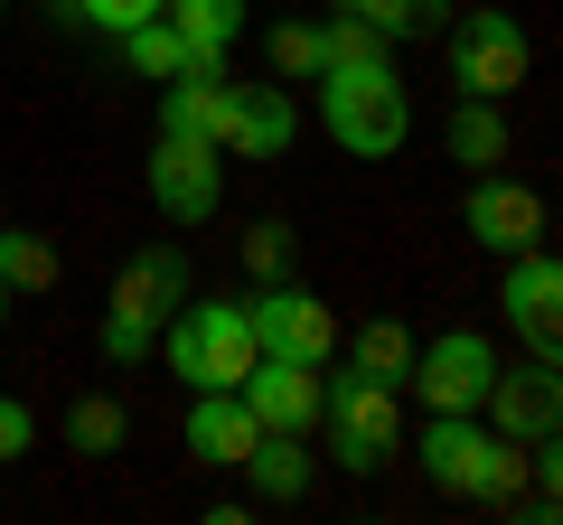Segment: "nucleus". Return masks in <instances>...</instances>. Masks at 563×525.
Listing matches in <instances>:
<instances>
[{
    "instance_id": "1",
    "label": "nucleus",
    "mask_w": 563,
    "mask_h": 525,
    "mask_svg": "<svg viewBox=\"0 0 563 525\" xmlns=\"http://www.w3.org/2000/svg\"><path fill=\"white\" fill-rule=\"evenodd\" d=\"M413 460H422V479L442 488V498H470V506H498V498L526 488V442H507L479 413H432V423L413 432Z\"/></svg>"
},
{
    "instance_id": "2",
    "label": "nucleus",
    "mask_w": 563,
    "mask_h": 525,
    "mask_svg": "<svg viewBox=\"0 0 563 525\" xmlns=\"http://www.w3.org/2000/svg\"><path fill=\"white\" fill-rule=\"evenodd\" d=\"M320 132L347 160H395L404 132H413V103H404V85H395V57L385 66H329L320 76Z\"/></svg>"
},
{
    "instance_id": "3",
    "label": "nucleus",
    "mask_w": 563,
    "mask_h": 525,
    "mask_svg": "<svg viewBox=\"0 0 563 525\" xmlns=\"http://www.w3.org/2000/svg\"><path fill=\"white\" fill-rule=\"evenodd\" d=\"M320 432H329V460H339L347 479L385 469L404 450V384H376V376H357V366L320 376Z\"/></svg>"
},
{
    "instance_id": "4",
    "label": "nucleus",
    "mask_w": 563,
    "mask_h": 525,
    "mask_svg": "<svg viewBox=\"0 0 563 525\" xmlns=\"http://www.w3.org/2000/svg\"><path fill=\"white\" fill-rule=\"evenodd\" d=\"M179 301H188V254H179V244L132 254V262H122V282H113V301H103V357L141 366L151 347H161V328H169Z\"/></svg>"
},
{
    "instance_id": "5",
    "label": "nucleus",
    "mask_w": 563,
    "mask_h": 525,
    "mask_svg": "<svg viewBox=\"0 0 563 525\" xmlns=\"http://www.w3.org/2000/svg\"><path fill=\"white\" fill-rule=\"evenodd\" d=\"M161 338H169V376L198 384V394H207V384H244V366L263 357V347H254V320H244V301H188Z\"/></svg>"
},
{
    "instance_id": "6",
    "label": "nucleus",
    "mask_w": 563,
    "mask_h": 525,
    "mask_svg": "<svg viewBox=\"0 0 563 525\" xmlns=\"http://www.w3.org/2000/svg\"><path fill=\"white\" fill-rule=\"evenodd\" d=\"M526 20L517 10H461L451 20V85L461 94H479V103H507L526 85Z\"/></svg>"
},
{
    "instance_id": "7",
    "label": "nucleus",
    "mask_w": 563,
    "mask_h": 525,
    "mask_svg": "<svg viewBox=\"0 0 563 525\" xmlns=\"http://www.w3.org/2000/svg\"><path fill=\"white\" fill-rule=\"evenodd\" d=\"M422 394V413H479L488 384H498V347L479 338V328H442V338L413 347V376H404Z\"/></svg>"
},
{
    "instance_id": "8",
    "label": "nucleus",
    "mask_w": 563,
    "mask_h": 525,
    "mask_svg": "<svg viewBox=\"0 0 563 525\" xmlns=\"http://www.w3.org/2000/svg\"><path fill=\"white\" fill-rule=\"evenodd\" d=\"M498 310H507V328L526 338V357L563 366V254H544V244H526V254H507Z\"/></svg>"
},
{
    "instance_id": "9",
    "label": "nucleus",
    "mask_w": 563,
    "mask_h": 525,
    "mask_svg": "<svg viewBox=\"0 0 563 525\" xmlns=\"http://www.w3.org/2000/svg\"><path fill=\"white\" fill-rule=\"evenodd\" d=\"M244 320H254L263 357L329 366V347H339V310H329L320 291H301V282H263V301H244Z\"/></svg>"
},
{
    "instance_id": "10",
    "label": "nucleus",
    "mask_w": 563,
    "mask_h": 525,
    "mask_svg": "<svg viewBox=\"0 0 563 525\" xmlns=\"http://www.w3.org/2000/svg\"><path fill=\"white\" fill-rule=\"evenodd\" d=\"M217 198H225V150L161 132V150H151V206H161L169 225H207Z\"/></svg>"
},
{
    "instance_id": "11",
    "label": "nucleus",
    "mask_w": 563,
    "mask_h": 525,
    "mask_svg": "<svg viewBox=\"0 0 563 525\" xmlns=\"http://www.w3.org/2000/svg\"><path fill=\"white\" fill-rule=\"evenodd\" d=\"M461 225H470V244L479 254H526V244H544V198L536 188H517L507 169H479L470 179V206H461Z\"/></svg>"
},
{
    "instance_id": "12",
    "label": "nucleus",
    "mask_w": 563,
    "mask_h": 525,
    "mask_svg": "<svg viewBox=\"0 0 563 525\" xmlns=\"http://www.w3.org/2000/svg\"><path fill=\"white\" fill-rule=\"evenodd\" d=\"M479 423H498L507 442H544V432L563 423V366L526 357V366H498V384H488Z\"/></svg>"
},
{
    "instance_id": "13",
    "label": "nucleus",
    "mask_w": 563,
    "mask_h": 525,
    "mask_svg": "<svg viewBox=\"0 0 563 525\" xmlns=\"http://www.w3.org/2000/svg\"><path fill=\"white\" fill-rule=\"evenodd\" d=\"M235 394L254 404L263 432H310L320 423V366H301V357H254Z\"/></svg>"
},
{
    "instance_id": "14",
    "label": "nucleus",
    "mask_w": 563,
    "mask_h": 525,
    "mask_svg": "<svg viewBox=\"0 0 563 525\" xmlns=\"http://www.w3.org/2000/svg\"><path fill=\"white\" fill-rule=\"evenodd\" d=\"M263 442V423H254V404H244L235 384H207L198 404H188V460H207V469H244V450Z\"/></svg>"
},
{
    "instance_id": "15",
    "label": "nucleus",
    "mask_w": 563,
    "mask_h": 525,
    "mask_svg": "<svg viewBox=\"0 0 563 525\" xmlns=\"http://www.w3.org/2000/svg\"><path fill=\"white\" fill-rule=\"evenodd\" d=\"M235 94H244V85H225V66H207V76H169V94H161V132H179V142H217V150H225Z\"/></svg>"
},
{
    "instance_id": "16",
    "label": "nucleus",
    "mask_w": 563,
    "mask_h": 525,
    "mask_svg": "<svg viewBox=\"0 0 563 525\" xmlns=\"http://www.w3.org/2000/svg\"><path fill=\"white\" fill-rule=\"evenodd\" d=\"M291 132H301L291 94H282V85H244V94H235V122H225V160H282Z\"/></svg>"
},
{
    "instance_id": "17",
    "label": "nucleus",
    "mask_w": 563,
    "mask_h": 525,
    "mask_svg": "<svg viewBox=\"0 0 563 525\" xmlns=\"http://www.w3.org/2000/svg\"><path fill=\"white\" fill-rule=\"evenodd\" d=\"M310 479H320V460H310L301 432H263V442L244 450V488H254V498H273V506L310 498Z\"/></svg>"
},
{
    "instance_id": "18",
    "label": "nucleus",
    "mask_w": 563,
    "mask_h": 525,
    "mask_svg": "<svg viewBox=\"0 0 563 525\" xmlns=\"http://www.w3.org/2000/svg\"><path fill=\"white\" fill-rule=\"evenodd\" d=\"M122 66H132V76H151V85H169V76H207V66H225V57H207V47H188L179 29H169V10H161V20L122 29Z\"/></svg>"
},
{
    "instance_id": "19",
    "label": "nucleus",
    "mask_w": 563,
    "mask_h": 525,
    "mask_svg": "<svg viewBox=\"0 0 563 525\" xmlns=\"http://www.w3.org/2000/svg\"><path fill=\"white\" fill-rule=\"evenodd\" d=\"M442 142H451V160L479 179V169L507 160V113H498V103H479V94H461V103H451V132H442Z\"/></svg>"
},
{
    "instance_id": "20",
    "label": "nucleus",
    "mask_w": 563,
    "mask_h": 525,
    "mask_svg": "<svg viewBox=\"0 0 563 525\" xmlns=\"http://www.w3.org/2000/svg\"><path fill=\"white\" fill-rule=\"evenodd\" d=\"M413 328H404V320H366L357 328V338H347V366H357V376H376V384H404V376H413Z\"/></svg>"
},
{
    "instance_id": "21",
    "label": "nucleus",
    "mask_w": 563,
    "mask_h": 525,
    "mask_svg": "<svg viewBox=\"0 0 563 525\" xmlns=\"http://www.w3.org/2000/svg\"><path fill=\"white\" fill-rule=\"evenodd\" d=\"M169 29L188 47H207V57H225L244 38V0H169Z\"/></svg>"
},
{
    "instance_id": "22",
    "label": "nucleus",
    "mask_w": 563,
    "mask_h": 525,
    "mask_svg": "<svg viewBox=\"0 0 563 525\" xmlns=\"http://www.w3.org/2000/svg\"><path fill=\"white\" fill-rule=\"evenodd\" d=\"M122 432H132V413H122L113 394H85V404L66 413V442H76L85 460H113V450H122Z\"/></svg>"
},
{
    "instance_id": "23",
    "label": "nucleus",
    "mask_w": 563,
    "mask_h": 525,
    "mask_svg": "<svg viewBox=\"0 0 563 525\" xmlns=\"http://www.w3.org/2000/svg\"><path fill=\"white\" fill-rule=\"evenodd\" d=\"M263 47H273V76H282V85H320V76H329V57H320V29H310V20H282Z\"/></svg>"
},
{
    "instance_id": "24",
    "label": "nucleus",
    "mask_w": 563,
    "mask_h": 525,
    "mask_svg": "<svg viewBox=\"0 0 563 525\" xmlns=\"http://www.w3.org/2000/svg\"><path fill=\"white\" fill-rule=\"evenodd\" d=\"M0 282H10V291H47V282H57V244L0 225Z\"/></svg>"
},
{
    "instance_id": "25",
    "label": "nucleus",
    "mask_w": 563,
    "mask_h": 525,
    "mask_svg": "<svg viewBox=\"0 0 563 525\" xmlns=\"http://www.w3.org/2000/svg\"><path fill=\"white\" fill-rule=\"evenodd\" d=\"M320 57L329 66H385V29H366L357 10H329L320 20Z\"/></svg>"
},
{
    "instance_id": "26",
    "label": "nucleus",
    "mask_w": 563,
    "mask_h": 525,
    "mask_svg": "<svg viewBox=\"0 0 563 525\" xmlns=\"http://www.w3.org/2000/svg\"><path fill=\"white\" fill-rule=\"evenodd\" d=\"M357 20L385 29V38H422V29H442V20H451V0H366Z\"/></svg>"
},
{
    "instance_id": "27",
    "label": "nucleus",
    "mask_w": 563,
    "mask_h": 525,
    "mask_svg": "<svg viewBox=\"0 0 563 525\" xmlns=\"http://www.w3.org/2000/svg\"><path fill=\"white\" fill-rule=\"evenodd\" d=\"M244 272H254V282H291V225L282 216L244 225Z\"/></svg>"
},
{
    "instance_id": "28",
    "label": "nucleus",
    "mask_w": 563,
    "mask_h": 525,
    "mask_svg": "<svg viewBox=\"0 0 563 525\" xmlns=\"http://www.w3.org/2000/svg\"><path fill=\"white\" fill-rule=\"evenodd\" d=\"M169 0H66V20H85V29H103V38H122V29H141V20H161Z\"/></svg>"
},
{
    "instance_id": "29",
    "label": "nucleus",
    "mask_w": 563,
    "mask_h": 525,
    "mask_svg": "<svg viewBox=\"0 0 563 525\" xmlns=\"http://www.w3.org/2000/svg\"><path fill=\"white\" fill-rule=\"evenodd\" d=\"M29 442H38V413H29L20 394H0V460L20 469V460H29Z\"/></svg>"
},
{
    "instance_id": "30",
    "label": "nucleus",
    "mask_w": 563,
    "mask_h": 525,
    "mask_svg": "<svg viewBox=\"0 0 563 525\" xmlns=\"http://www.w3.org/2000/svg\"><path fill=\"white\" fill-rule=\"evenodd\" d=\"M526 479H536L544 498H563V423L544 432V442H526Z\"/></svg>"
},
{
    "instance_id": "31",
    "label": "nucleus",
    "mask_w": 563,
    "mask_h": 525,
    "mask_svg": "<svg viewBox=\"0 0 563 525\" xmlns=\"http://www.w3.org/2000/svg\"><path fill=\"white\" fill-rule=\"evenodd\" d=\"M10 301H20V291H10V282H0V320H10Z\"/></svg>"
},
{
    "instance_id": "32",
    "label": "nucleus",
    "mask_w": 563,
    "mask_h": 525,
    "mask_svg": "<svg viewBox=\"0 0 563 525\" xmlns=\"http://www.w3.org/2000/svg\"><path fill=\"white\" fill-rule=\"evenodd\" d=\"M329 10H366V0H329Z\"/></svg>"
},
{
    "instance_id": "33",
    "label": "nucleus",
    "mask_w": 563,
    "mask_h": 525,
    "mask_svg": "<svg viewBox=\"0 0 563 525\" xmlns=\"http://www.w3.org/2000/svg\"><path fill=\"white\" fill-rule=\"evenodd\" d=\"M0 20H10V0H0Z\"/></svg>"
},
{
    "instance_id": "34",
    "label": "nucleus",
    "mask_w": 563,
    "mask_h": 525,
    "mask_svg": "<svg viewBox=\"0 0 563 525\" xmlns=\"http://www.w3.org/2000/svg\"><path fill=\"white\" fill-rule=\"evenodd\" d=\"M554 225H563V216H554Z\"/></svg>"
}]
</instances>
